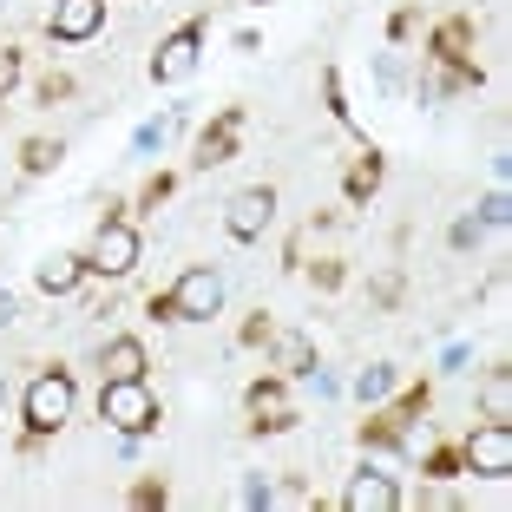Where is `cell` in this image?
Wrapping results in <instances>:
<instances>
[{
	"instance_id": "obj_1",
	"label": "cell",
	"mask_w": 512,
	"mask_h": 512,
	"mask_svg": "<svg viewBox=\"0 0 512 512\" xmlns=\"http://www.w3.org/2000/svg\"><path fill=\"white\" fill-rule=\"evenodd\" d=\"M99 421H112L125 440H145L151 427H158V401H151L145 381H106V394H99Z\"/></svg>"
},
{
	"instance_id": "obj_2",
	"label": "cell",
	"mask_w": 512,
	"mask_h": 512,
	"mask_svg": "<svg viewBox=\"0 0 512 512\" xmlns=\"http://www.w3.org/2000/svg\"><path fill=\"white\" fill-rule=\"evenodd\" d=\"M427 60L453 66V86H480V66H473V20L447 14L434 33H427Z\"/></svg>"
},
{
	"instance_id": "obj_3",
	"label": "cell",
	"mask_w": 512,
	"mask_h": 512,
	"mask_svg": "<svg viewBox=\"0 0 512 512\" xmlns=\"http://www.w3.org/2000/svg\"><path fill=\"white\" fill-rule=\"evenodd\" d=\"M460 467L480 473V480H506V473H512V421H486L480 434H467Z\"/></svg>"
},
{
	"instance_id": "obj_4",
	"label": "cell",
	"mask_w": 512,
	"mask_h": 512,
	"mask_svg": "<svg viewBox=\"0 0 512 512\" xmlns=\"http://www.w3.org/2000/svg\"><path fill=\"white\" fill-rule=\"evenodd\" d=\"M66 414H73V375H40L27 388V434H53V427H66Z\"/></svg>"
},
{
	"instance_id": "obj_5",
	"label": "cell",
	"mask_w": 512,
	"mask_h": 512,
	"mask_svg": "<svg viewBox=\"0 0 512 512\" xmlns=\"http://www.w3.org/2000/svg\"><path fill=\"white\" fill-rule=\"evenodd\" d=\"M197 53H204V20H184L171 40H158V53H151V79H158V86L184 79L197 66Z\"/></svg>"
},
{
	"instance_id": "obj_6",
	"label": "cell",
	"mask_w": 512,
	"mask_h": 512,
	"mask_svg": "<svg viewBox=\"0 0 512 512\" xmlns=\"http://www.w3.org/2000/svg\"><path fill=\"white\" fill-rule=\"evenodd\" d=\"M270 217H276V191L270 184H250V191H237L224 204V230L237 243H250V237H263V230H270Z\"/></svg>"
},
{
	"instance_id": "obj_7",
	"label": "cell",
	"mask_w": 512,
	"mask_h": 512,
	"mask_svg": "<svg viewBox=\"0 0 512 512\" xmlns=\"http://www.w3.org/2000/svg\"><path fill=\"white\" fill-rule=\"evenodd\" d=\"M171 309H178V322H211L217 309H224V283H217V270H184L178 289H171Z\"/></svg>"
},
{
	"instance_id": "obj_8",
	"label": "cell",
	"mask_w": 512,
	"mask_h": 512,
	"mask_svg": "<svg viewBox=\"0 0 512 512\" xmlns=\"http://www.w3.org/2000/svg\"><path fill=\"white\" fill-rule=\"evenodd\" d=\"M138 263V230L132 224H119V217H106L99 224V243H92V256H86V270H99V276H125Z\"/></svg>"
},
{
	"instance_id": "obj_9",
	"label": "cell",
	"mask_w": 512,
	"mask_h": 512,
	"mask_svg": "<svg viewBox=\"0 0 512 512\" xmlns=\"http://www.w3.org/2000/svg\"><path fill=\"white\" fill-rule=\"evenodd\" d=\"M243 407H250L256 434H283V427H296V401H289L283 381H256V388L243 394Z\"/></svg>"
},
{
	"instance_id": "obj_10",
	"label": "cell",
	"mask_w": 512,
	"mask_h": 512,
	"mask_svg": "<svg viewBox=\"0 0 512 512\" xmlns=\"http://www.w3.org/2000/svg\"><path fill=\"white\" fill-rule=\"evenodd\" d=\"M237 138H243V106H224L211 125H204V138H197V171H211V165H230L237 158Z\"/></svg>"
},
{
	"instance_id": "obj_11",
	"label": "cell",
	"mask_w": 512,
	"mask_h": 512,
	"mask_svg": "<svg viewBox=\"0 0 512 512\" xmlns=\"http://www.w3.org/2000/svg\"><path fill=\"white\" fill-rule=\"evenodd\" d=\"M46 27H53V40H92L106 27V0H60Z\"/></svg>"
},
{
	"instance_id": "obj_12",
	"label": "cell",
	"mask_w": 512,
	"mask_h": 512,
	"mask_svg": "<svg viewBox=\"0 0 512 512\" xmlns=\"http://www.w3.org/2000/svg\"><path fill=\"white\" fill-rule=\"evenodd\" d=\"M394 506H401V486L388 473H355L342 493V512H394Z\"/></svg>"
},
{
	"instance_id": "obj_13",
	"label": "cell",
	"mask_w": 512,
	"mask_h": 512,
	"mask_svg": "<svg viewBox=\"0 0 512 512\" xmlns=\"http://www.w3.org/2000/svg\"><path fill=\"white\" fill-rule=\"evenodd\" d=\"M79 276H86V256H66V250H60V256H46L40 270H33V283H40L46 296H73Z\"/></svg>"
},
{
	"instance_id": "obj_14",
	"label": "cell",
	"mask_w": 512,
	"mask_h": 512,
	"mask_svg": "<svg viewBox=\"0 0 512 512\" xmlns=\"http://www.w3.org/2000/svg\"><path fill=\"white\" fill-rule=\"evenodd\" d=\"M106 381H145V342L138 335H119V342H106Z\"/></svg>"
},
{
	"instance_id": "obj_15",
	"label": "cell",
	"mask_w": 512,
	"mask_h": 512,
	"mask_svg": "<svg viewBox=\"0 0 512 512\" xmlns=\"http://www.w3.org/2000/svg\"><path fill=\"white\" fill-rule=\"evenodd\" d=\"M381 178H388V165H381V151H362V158L348 165V178H342L348 204H368V197L381 191Z\"/></svg>"
},
{
	"instance_id": "obj_16",
	"label": "cell",
	"mask_w": 512,
	"mask_h": 512,
	"mask_svg": "<svg viewBox=\"0 0 512 512\" xmlns=\"http://www.w3.org/2000/svg\"><path fill=\"white\" fill-rule=\"evenodd\" d=\"M270 342H276L283 375H316V348H309V335H270Z\"/></svg>"
},
{
	"instance_id": "obj_17",
	"label": "cell",
	"mask_w": 512,
	"mask_h": 512,
	"mask_svg": "<svg viewBox=\"0 0 512 512\" xmlns=\"http://www.w3.org/2000/svg\"><path fill=\"white\" fill-rule=\"evenodd\" d=\"M480 407H486V421H512V368H493V375H486Z\"/></svg>"
},
{
	"instance_id": "obj_18",
	"label": "cell",
	"mask_w": 512,
	"mask_h": 512,
	"mask_svg": "<svg viewBox=\"0 0 512 512\" xmlns=\"http://www.w3.org/2000/svg\"><path fill=\"white\" fill-rule=\"evenodd\" d=\"M60 158H66L60 138H27V145H20V171H27V178H46Z\"/></svg>"
},
{
	"instance_id": "obj_19",
	"label": "cell",
	"mask_w": 512,
	"mask_h": 512,
	"mask_svg": "<svg viewBox=\"0 0 512 512\" xmlns=\"http://www.w3.org/2000/svg\"><path fill=\"white\" fill-rule=\"evenodd\" d=\"M362 447H401V421L381 407L375 421H362Z\"/></svg>"
},
{
	"instance_id": "obj_20",
	"label": "cell",
	"mask_w": 512,
	"mask_h": 512,
	"mask_svg": "<svg viewBox=\"0 0 512 512\" xmlns=\"http://www.w3.org/2000/svg\"><path fill=\"white\" fill-rule=\"evenodd\" d=\"M427 401H434V388H427V381H414V388H407V394H401V401H394V407H388V414H394V421H401V427H407V421H414V414H427Z\"/></svg>"
},
{
	"instance_id": "obj_21",
	"label": "cell",
	"mask_w": 512,
	"mask_h": 512,
	"mask_svg": "<svg viewBox=\"0 0 512 512\" xmlns=\"http://www.w3.org/2000/svg\"><path fill=\"white\" fill-rule=\"evenodd\" d=\"M322 99H329V112L342 125H355V112H348V99H342V73H335V66H322Z\"/></svg>"
},
{
	"instance_id": "obj_22",
	"label": "cell",
	"mask_w": 512,
	"mask_h": 512,
	"mask_svg": "<svg viewBox=\"0 0 512 512\" xmlns=\"http://www.w3.org/2000/svg\"><path fill=\"white\" fill-rule=\"evenodd\" d=\"M125 499H132L138 512H151V506H165L171 493H165V480H138V486H132V493H125Z\"/></svg>"
},
{
	"instance_id": "obj_23",
	"label": "cell",
	"mask_w": 512,
	"mask_h": 512,
	"mask_svg": "<svg viewBox=\"0 0 512 512\" xmlns=\"http://www.w3.org/2000/svg\"><path fill=\"white\" fill-rule=\"evenodd\" d=\"M171 191H178V178H171V171H158V178H151L145 191H138V204H145V211H158V204H165Z\"/></svg>"
},
{
	"instance_id": "obj_24",
	"label": "cell",
	"mask_w": 512,
	"mask_h": 512,
	"mask_svg": "<svg viewBox=\"0 0 512 512\" xmlns=\"http://www.w3.org/2000/svg\"><path fill=\"white\" fill-rule=\"evenodd\" d=\"M427 473H434V480H453V473H460V447H434L427 453Z\"/></svg>"
},
{
	"instance_id": "obj_25",
	"label": "cell",
	"mask_w": 512,
	"mask_h": 512,
	"mask_svg": "<svg viewBox=\"0 0 512 512\" xmlns=\"http://www.w3.org/2000/svg\"><path fill=\"white\" fill-rule=\"evenodd\" d=\"M270 335H276V322H270V316H250V322H243V335H237V342H243V348H263Z\"/></svg>"
},
{
	"instance_id": "obj_26",
	"label": "cell",
	"mask_w": 512,
	"mask_h": 512,
	"mask_svg": "<svg viewBox=\"0 0 512 512\" xmlns=\"http://www.w3.org/2000/svg\"><path fill=\"white\" fill-rule=\"evenodd\" d=\"M388 381H394V368H368V375L355 381V394H362V401H375V394H388Z\"/></svg>"
},
{
	"instance_id": "obj_27",
	"label": "cell",
	"mask_w": 512,
	"mask_h": 512,
	"mask_svg": "<svg viewBox=\"0 0 512 512\" xmlns=\"http://www.w3.org/2000/svg\"><path fill=\"white\" fill-rule=\"evenodd\" d=\"M14 79H20V53H14V46H0V99L14 92Z\"/></svg>"
},
{
	"instance_id": "obj_28",
	"label": "cell",
	"mask_w": 512,
	"mask_h": 512,
	"mask_svg": "<svg viewBox=\"0 0 512 512\" xmlns=\"http://www.w3.org/2000/svg\"><path fill=\"white\" fill-rule=\"evenodd\" d=\"M66 92H73V79H66V73H46L40 79V106H53V99H66Z\"/></svg>"
},
{
	"instance_id": "obj_29",
	"label": "cell",
	"mask_w": 512,
	"mask_h": 512,
	"mask_svg": "<svg viewBox=\"0 0 512 512\" xmlns=\"http://www.w3.org/2000/svg\"><path fill=\"white\" fill-rule=\"evenodd\" d=\"M342 263H335V256H329V263H316V289H342Z\"/></svg>"
},
{
	"instance_id": "obj_30",
	"label": "cell",
	"mask_w": 512,
	"mask_h": 512,
	"mask_svg": "<svg viewBox=\"0 0 512 512\" xmlns=\"http://www.w3.org/2000/svg\"><path fill=\"white\" fill-rule=\"evenodd\" d=\"M480 217H486V224H506V191H493V197H486V204H480Z\"/></svg>"
},
{
	"instance_id": "obj_31",
	"label": "cell",
	"mask_w": 512,
	"mask_h": 512,
	"mask_svg": "<svg viewBox=\"0 0 512 512\" xmlns=\"http://www.w3.org/2000/svg\"><path fill=\"white\" fill-rule=\"evenodd\" d=\"M407 33H414V7H401V14L388 20V40H407Z\"/></svg>"
},
{
	"instance_id": "obj_32",
	"label": "cell",
	"mask_w": 512,
	"mask_h": 512,
	"mask_svg": "<svg viewBox=\"0 0 512 512\" xmlns=\"http://www.w3.org/2000/svg\"><path fill=\"white\" fill-rule=\"evenodd\" d=\"M256 7H263V0H256Z\"/></svg>"
}]
</instances>
